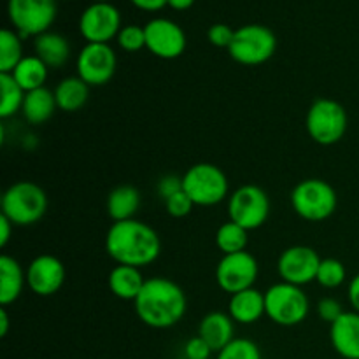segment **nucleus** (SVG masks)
Segmentation results:
<instances>
[{
	"mask_svg": "<svg viewBox=\"0 0 359 359\" xmlns=\"http://www.w3.org/2000/svg\"><path fill=\"white\" fill-rule=\"evenodd\" d=\"M133 307L144 325L154 330H167L184 318L188 300L182 287L172 279L151 277L144 283Z\"/></svg>",
	"mask_w": 359,
	"mask_h": 359,
	"instance_id": "f257e3e1",
	"label": "nucleus"
},
{
	"mask_svg": "<svg viewBox=\"0 0 359 359\" xmlns=\"http://www.w3.org/2000/svg\"><path fill=\"white\" fill-rule=\"evenodd\" d=\"M105 251L118 265L142 269L156 262L161 252L160 235L139 219L112 223L105 235Z\"/></svg>",
	"mask_w": 359,
	"mask_h": 359,
	"instance_id": "f03ea898",
	"label": "nucleus"
},
{
	"mask_svg": "<svg viewBox=\"0 0 359 359\" xmlns=\"http://www.w3.org/2000/svg\"><path fill=\"white\" fill-rule=\"evenodd\" d=\"M48 210V195L32 181L11 184L2 195V216L14 226H30L39 223Z\"/></svg>",
	"mask_w": 359,
	"mask_h": 359,
	"instance_id": "7ed1b4c3",
	"label": "nucleus"
},
{
	"mask_svg": "<svg viewBox=\"0 0 359 359\" xmlns=\"http://www.w3.org/2000/svg\"><path fill=\"white\" fill-rule=\"evenodd\" d=\"M337 191L330 182L323 179H305L291 191L293 210L305 221L319 223L328 219L337 210Z\"/></svg>",
	"mask_w": 359,
	"mask_h": 359,
	"instance_id": "20e7f679",
	"label": "nucleus"
},
{
	"mask_svg": "<svg viewBox=\"0 0 359 359\" xmlns=\"http://www.w3.org/2000/svg\"><path fill=\"white\" fill-rule=\"evenodd\" d=\"M349 118L340 102L332 98H318L311 105L305 126L314 142L321 146H333L340 142L347 132Z\"/></svg>",
	"mask_w": 359,
	"mask_h": 359,
	"instance_id": "39448f33",
	"label": "nucleus"
},
{
	"mask_svg": "<svg viewBox=\"0 0 359 359\" xmlns=\"http://www.w3.org/2000/svg\"><path fill=\"white\" fill-rule=\"evenodd\" d=\"M309 297L300 286L287 283L273 284L265 293V314L279 326H297L309 316Z\"/></svg>",
	"mask_w": 359,
	"mask_h": 359,
	"instance_id": "423d86ee",
	"label": "nucleus"
},
{
	"mask_svg": "<svg viewBox=\"0 0 359 359\" xmlns=\"http://www.w3.org/2000/svg\"><path fill=\"white\" fill-rule=\"evenodd\" d=\"M182 189L195 205H217L228 196V177L217 165L196 163L182 175Z\"/></svg>",
	"mask_w": 359,
	"mask_h": 359,
	"instance_id": "0eeeda50",
	"label": "nucleus"
},
{
	"mask_svg": "<svg viewBox=\"0 0 359 359\" xmlns=\"http://www.w3.org/2000/svg\"><path fill=\"white\" fill-rule=\"evenodd\" d=\"M277 49L276 34L265 25H244L235 30L228 53L241 65H262Z\"/></svg>",
	"mask_w": 359,
	"mask_h": 359,
	"instance_id": "6e6552de",
	"label": "nucleus"
},
{
	"mask_svg": "<svg viewBox=\"0 0 359 359\" xmlns=\"http://www.w3.org/2000/svg\"><path fill=\"white\" fill-rule=\"evenodd\" d=\"M270 214V198L259 186L244 184L228 198V216L245 230H258Z\"/></svg>",
	"mask_w": 359,
	"mask_h": 359,
	"instance_id": "1a4fd4ad",
	"label": "nucleus"
},
{
	"mask_svg": "<svg viewBox=\"0 0 359 359\" xmlns=\"http://www.w3.org/2000/svg\"><path fill=\"white\" fill-rule=\"evenodd\" d=\"M56 0H9L7 14L14 30L21 35H37L49 32V27L56 20Z\"/></svg>",
	"mask_w": 359,
	"mask_h": 359,
	"instance_id": "9d476101",
	"label": "nucleus"
},
{
	"mask_svg": "<svg viewBox=\"0 0 359 359\" xmlns=\"http://www.w3.org/2000/svg\"><path fill=\"white\" fill-rule=\"evenodd\" d=\"M259 273L258 262L248 251L224 255L216 266V283L224 293L235 294L249 290Z\"/></svg>",
	"mask_w": 359,
	"mask_h": 359,
	"instance_id": "9b49d317",
	"label": "nucleus"
},
{
	"mask_svg": "<svg viewBox=\"0 0 359 359\" xmlns=\"http://www.w3.org/2000/svg\"><path fill=\"white\" fill-rule=\"evenodd\" d=\"M116 58L114 49L109 44H97L88 42L79 51L76 60L77 76L88 84V86H104L114 77Z\"/></svg>",
	"mask_w": 359,
	"mask_h": 359,
	"instance_id": "f8f14e48",
	"label": "nucleus"
},
{
	"mask_svg": "<svg viewBox=\"0 0 359 359\" xmlns=\"http://www.w3.org/2000/svg\"><path fill=\"white\" fill-rule=\"evenodd\" d=\"M121 30V14L111 2H95L79 18V32L88 42L109 44Z\"/></svg>",
	"mask_w": 359,
	"mask_h": 359,
	"instance_id": "ddd939ff",
	"label": "nucleus"
},
{
	"mask_svg": "<svg viewBox=\"0 0 359 359\" xmlns=\"http://www.w3.org/2000/svg\"><path fill=\"white\" fill-rule=\"evenodd\" d=\"M321 262V256L318 255L316 249L309 248V245H293L279 256L277 272H279L283 283L302 287L309 283H314Z\"/></svg>",
	"mask_w": 359,
	"mask_h": 359,
	"instance_id": "4468645a",
	"label": "nucleus"
},
{
	"mask_svg": "<svg viewBox=\"0 0 359 359\" xmlns=\"http://www.w3.org/2000/svg\"><path fill=\"white\" fill-rule=\"evenodd\" d=\"M144 32H146V48L158 58L174 60L184 53L186 34L175 21L156 18L144 27Z\"/></svg>",
	"mask_w": 359,
	"mask_h": 359,
	"instance_id": "2eb2a0df",
	"label": "nucleus"
},
{
	"mask_svg": "<svg viewBox=\"0 0 359 359\" xmlns=\"http://www.w3.org/2000/svg\"><path fill=\"white\" fill-rule=\"evenodd\" d=\"M65 283V266L56 256L41 255L32 259L27 270V284L37 297H53Z\"/></svg>",
	"mask_w": 359,
	"mask_h": 359,
	"instance_id": "dca6fc26",
	"label": "nucleus"
},
{
	"mask_svg": "<svg viewBox=\"0 0 359 359\" xmlns=\"http://www.w3.org/2000/svg\"><path fill=\"white\" fill-rule=\"evenodd\" d=\"M330 342L335 353L344 359H359V314L344 312L330 325Z\"/></svg>",
	"mask_w": 359,
	"mask_h": 359,
	"instance_id": "f3484780",
	"label": "nucleus"
},
{
	"mask_svg": "<svg viewBox=\"0 0 359 359\" xmlns=\"http://www.w3.org/2000/svg\"><path fill=\"white\" fill-rule=\"evenodd\" d=\"M233 319L230 314L224 312H210L205 318L200 321L198 326V337H202L212 353H219L223 351L231 340H235V326Z\"/></svg>",
	"mask_w": 359,
	"mask_h": 359,
	"instance_id": "a211bd4d",
	"label": "nucleus"
},
{
	"mask_svg": "<svg viewBox=\"0 0 359 359\" xmlns=\"http://www.w3.org/2000/svg\"><path fill=\"white\" fill-rule=\"evenodd\" d=\"M228 314L238 325H252L265 314V293L249 287L241 293L231 294Z\"/></svg>",
	"mask_w": 359,
	"mask_h": 359,
	"instance_id": "6ab92c4d",
	"label": "nucleus"
},
{
	"mask_svg": "<svg viewBox=\"0 0 359 359\" xmlns=\"http://www.w3.org/2000/svg\"><path fill=\"white\" fill-rule=\"evenodd\" d=\"M144 283H146V279H144L140 269L128 265H116L107 279L111 293L119 300L128 302H135L140 290L144 287Z\"/></svg>",
	"mask_w": 359,
	"mask_h": 359,
	"instance_id": "aec40b11",
	"label": "nucleus"
},
{
	"mask_svg": "<svg viewBox=\"0 0 359 359\" xmlns=\"http://www.w3.org/2000/svg\"><path fill=\"white\" fill-rule=\"evenodd\" d=\"M27 273L13 256H0V304L2 307L14 304L23 293Z\"/></svg>",
	"mask_w": 359,
	"mask_h": 359,
	"instance_id": "412c9836",
	"label": "nucleus"
},
{
	"mask_svg": "<svg viewBox=\"0 0 359 359\" xmlns=\"http://www.w3.org/2000/svg\"><path fill=\"white\" fill-rule=\"evenodd\" d=\"M35 56L48 65V69H60L69 62L70 44L62 34L56 32H44L37 35L34 42Z\"/></svg>",
	"mask_w": 359,
	"mask_h": 359,
	"instance_id": "4be33fe9",
	"label": "nucleus"
},
{
	"mask_svg": "<svg viewBox=\"0 0 359 359\" xmlns=\"http://www.w3.org/2000/svg\"><path fill=\"white\" fill-rule=\"evenodd\" d=\"M56 98L55 91L48 90V88H39V90L28 91L25 95L23 107H21V114L32 125H42L48 119H51V116L56 111Z\"/></svg>",
	"mask_w": 359,
	"mask_h": 359,
	"instance_id": "5701e85b",
	"label": "nucleus"
},
{
	"mask_svg": "<svg viewBox=\"0 0 359 359\" xmlns=\"http://www.w3.org/2000/svg\"><path fill=\"white\" fill-rule=\"evenodd\" d=\"M140 207L139 189L130 184L118 186L107 196V214L114 223L133 219Z\"/></svg>",
	"mask_w": 359,
	"mask_h": 359,
	"instance_id": "b1692460",
	"label": "nucleus"
},
{
	"mask_svg": "<svg viewBox=\"0 0 359 359\" xmlns=\"http://www.w3.org/2000/svg\"><path fill=\"white\" fill-rule=\"evenodd\" d=\"M90 97V86L79 76L65 77L55 88L56 105L63 112H77L84 107Z\"/></svg>",
	"mask_w": 359,
	"mask_h": 359,
	"instance_id": "393cba45",
	"label": "nucleus"
},
{
	"mask_svg": "<svg viewBox=\"0 0 359 359\" xmlns=\"http://www.w3.org/2000/svg\"><path fill=\"white\" fill-rule=\"evenodd\" d=\"M48 65H46L39 56L34 55L25 56V58L18 63L16 69L11 72V76H13L14 81L23 88L25 93H28V91L44 88L46 79H48Z\"/></svg>",
	"mask_w": 359,
	"mask_h": 359,
	"instance_id": "a878e982",
	"label": "nucleus"
},
{
	"mask_svg": "<svg viewBox=\"0 0 359 359\" xmlns=\"http://www.w3.org/2000/svg\"><path fill=\"white\" fill-rule=\"evenodd\" d=\"M248 230L238 226L233 221H226L221 224L216 231V245L224 255H233V252L245 251L248 248Z\"/></svg>",
	"mask_w": 359,
	"mask_h": 359,
	"instance_id": "bb28decb",
	"label": "nucleus"
},
{
	"mask_svg": "<svg viewBox=\"0 0 359 359\" xmlns=\"http://www.w3.org/2000/svg\"><path fill=\"white\" fill-rule=\"evenodd\" d=\"M23 58L20 34L9 30V28H4L0 32V74H11Z\"/></svg>",
	"mask_w": 359,
	"mask_h": 359,
	"instance_id": "cd10ccee",
	"label": "nucleus"
},
{
	"mask_svg": "<svg viewBox=\"0 0 359 359\" xmlns=\"http://www.w3.org/2000/svg\"><path fill=\"white\" fill-rule=\"evenodd\" d=\"M0 90H2V102H0V118L7 119L21 111L25 102V91L14 81L11 74H0Z\"/></svg>",
	"mask_w": 359,
	"mask_h": 359,
	"instance_id": "c85d7f7f",
	"label": "nucleus"
},
{
	"mask_svg": "<svg viewBox=\"0 0 359 359\" xmlns=\"http://www.w3.org/2000/svg\"><path fill=\"white\" fill-rule=\"evenodd\" d=\"M347 279V270L344 266L342 262L335 258H326L323 259L321 265H319L318 277H316V283L319 286L326 287V290H335V287L342 286Z\"/></svg>",
	"mask_w": 359,
	"mask_h": 359,
	"instance_id": "c756f323",
	"label": "nucleus"
},
{
	"mask_svg": "<svg viewBox=\"0 0 359 359\" xmlns=\"http://www.w3.org/2000/svg\"><path fill=\"white\" fill-rule=\"evenodd\" d=\"M216 359H262V351L252 340L235 339L217 353Z\"/></svg>",
	"mask_w": 359,
	"mask_h": 359,
	"instance_id": "7c9ffc66",
	"label": "nucleus"
},
{
	"mask_svg": "<svg viewBox=\"0 0 359 359\" xmlns=\"http://www.w3.org/2000/svg\"><path fill=\"white\" fill-rule=\"evenodd\" d=\"M118 44L119 48L128 53H135L146 48V32H144V27H139V25H126V27H123L118 34Z\"/></svg>",
	"mask_w": 359,
	"mask_h": 359,
	"instance_id": "2f4dec72",
	"label": "nucleus"
},
{
	"mask_svg": "<svg viewBox=\"0 0 359 359\" xmlns=\"http://www.w3.org/2000/svg\"><path fill=\"white\" fill-rule=\"evenodd\" d=\"M193 207H195V202L189 198V195L184 189L179 191L177 195L170 196L168 200H165V209H167V212L170 214L172 217H177V219L179 217L188 216L193 210Z\"/></svg>",
	"mask_w": 359,
	"mask_h": 359,
	"instance_id": "473e14b6",
	"label": "nucleus"
},
{
	"mask_svg": "<svg viewBox=\"0 0 359 359\" xmlns=\"http://www.w3.org/2000/svg\"><path fill=\"white\" fill-rule=\"evenodd\" d=\"M233 37H235V30L224 23H216L207 30V39H209L210 44L216 46V48L228 49L230 48L231 41H233Z\"/></svg>",
	"mask_w": 359,
	"mask_h": 359,
	"instance_id": "72a5a7b5",
	"label": "nucleus"
},
{
	"mask_svg": "<svg viewBox=\"0 0 359 359\" xmlns=\"http://www.w3.org/2000/svg\"><path fill=\"white\" fill-rule=\"evenodd\" d=\"M342 314H344V309L339 300H335V298H323V300H319L318 316L323 319V321L333 325V323H335Z\"/></svg>",
	"mask_w": 359,
	"mask_h": 359,
	"instance_id": "f704fd0d",
	"label": "nucleus"
},
{
	"mask_svg": "<svg viewBox=\"0 0 359 359\" xmlns=\"http://www.w3.org/2000/svg\"><path fill=\"white\" fill-rule=\"evenodd\" d=\"M212 354V349L202 337H191L184 344V358L186 359H209Z\"/></svg>",
	"mask_w": 359,
	"mask_h": 359,
	"instance_id": "c9c22d12",
	"label": "nucleus"
},
{
	"mask_svg": "<svg viewBox=\"0 0 359 359\" xmlns=\"http://www.w3.org/2000/svg\"><path fill=\"white\" fill-rule=\"evenodd\" d=\"M179 191H182V177H177V175H165L158 182V193L163 198V202L170 198V196L177 195Z\"/></svg>",
	"mask_w": 359,
	"mask_h": 359,
	"instance_id": "e433bc0d",
	"label": "nucleus"
},
{
	"mask_svg": "<svg viewBox=\"0 0 359 359\" xmlns=\"http://www.w3.org/2000/svg\"><path fill=\"white\" fill-rule=\"evenodd\" d=\"M14 224L7 219L6 216L0 214V248H6L11 241V233H13Z\"/></svg>",
	"mask_w": 359,
	"mask_h": 359,
	"instance_id": "4c0bfd02",
	"label": "nucleus"
},
{
	"mask_svg": "<svg viewBox=\"0 0 359 359\" xmlns=\"http://www.w3.org/2000/svg\"><path fill=\"white\" fill-rule=\"evenodd\" d=\"M347 297H349L351 305H353L354 312L359 314V273L354 276L349 283V290H347Z\"/></svg>",
	"mask_w": 359,
	"mask_h": 359,
	"instance_id": "58836bf2",
	"label": "nucleus"
},
{
	"mask_svg": "<svg viewBox=\"0 0 359 359\" xmlns=\"http://www.w3.org/2000/svg\"><path fill=\"white\" fill-rule=\"evenodd\" d=\"M132 4L135 7H139V9L153 13V11L163 9V7L168 4V0H132Z\"/></svg>",
	"mask_w": 359,
	"mask_h": 359,
	"instance_id": "ea45409f",
	"label": "nucleus"
},
{
	"mask_svg": "<svg viewBox=\"0 0 359 359\" xmlns=\"http://www.w3.org/2000/svg\"><path fill=\"white\" fill-rule=\"evenodd\" d=\"M9 332V316H7L6 307L0 309V337H6Z\"/></svg>",
	"mask_w": 359,
	"mask_h": 359,
	"instance_id": "a19ab883",
	"label": "nucleus"
},
{
	"mask_svg": "<svg viewBox=\"0 0 359 359\" xmlns=\"http://www.w3.org/2000/svg\"><path fill=\"white\" fill-rule=\"evenodd\" d=\"M195 4V0H168V6L175 11H186Z\"/></svg>",
	"mask_w": 359,
	"mask_h": 359,
	"instance_id": "79ce46f5",
	"label": "nucleus"
},
{
	"mask_svg": "<svg viewBox=\"0 0 359 359\" xmlns=\"http://www.w3.org/2000/svg\"><path fill=\"white\" fill-rule=\"evenodd\" d=\"M95 2H111V0H95Z\"/></svg>",
	"mask_w": 359,
	"mask_h": 359,
	"instance_id": "37998d69",
	"label": "nucleus"
}]
</instances>
